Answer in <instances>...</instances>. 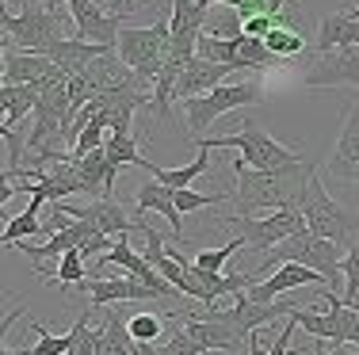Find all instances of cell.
I'll return each mask as SVG.
<instances>
[{"label":"cell","instance_id":"cell-42","mask_svg":"<svg viewBox=\"0 0 359 355\" xmlns=\"http://www.w3.org/2000/svg\"><path fill=\"white\" fill-rule=\"evenodd\" d=\"M4 4H8V0H4Z\"/></svg>","mask_w":359,"mask_h":355},{"label":"cell","instance_id":"cell-9","mask_svg":"<svg viewBox=\"0 0 359 355\" xmlns=\"http://www.w3.org/2000/svg\"><path fill=\"white\" fill-rule=\"evenodd\" d=\"M302 84L306 88H355L359 92V50H332V54H313L302 65Z\"/></svg>","mask_w":359,"mask_h":355},{"label":"cell","instance_id":"cell-20","mask_svg":"<svg viewBox=\"0 0 359 355\" xmlns=\"http://www.w3.org/2000/svg\"><path fill=\"white\" fill-rule=\"evenodd\" d=\"M359 50V20H352L348 12H329L318 27V42H313V54H332V50Z\"/></svg>","mask_w":359,"mask_h":355},{"label":"cell","instance_id":"cell-27","mask_svg":"<svg viewBox=\"0 0 359 355\" xmlns=\"http://www.w3.org/2000/svg\"><path fill=\"white\" fill-rule=\"evenodd\" d=\"M264 42H268V50H271V54L279 57V62H287V57H298V54H302V50H306V35H302V31L294 27V20L279 23V27L271 31V35L264 39Z\"/></svg>","mask_w":359,"mask_h":355},{"label":"cell","instance_id":"cell-28","mask_svg":"<svg viewBox=\"0 0 359 355\" xmlns=\"http://www.w3.org/2000/svg\"><path fill=\"white\" fill-rule=\"evenodd\" d=\"M104 149H107V157L115 160L118 168H123V165H138V168H145V172H153V176H157V168H161V165H149V160L138 153V146H134L130 134H107Z\"/></svg>","mask_w":359,"mask_h":355},{"label":"cell","instance_id":"cell-22","mask_svg":"<svg viewBox=\"0 0 359 355\" xmlns=\"http://www.w3.org/2000/svg\"><path fill=\"white\" fill-rule=\"evenodd\" d=\"M39 107V84H0V111L4 123L0 130H15L23 115H31Z\"/></svg>","mask_w":359,"mask_h":355},{"label":"cell","instance_id":"cell-32","mask_svg":"<svg viewBox=\"0 0 359 355\" xmlns=\"http://www.w3.org/2000/svg\"><path fill=\"white\" fill-rule=\"evenodd\" d=\"M241 249H245V237H233V241L222 244V249H203V252H195V264L207 267V272H222V267H226Z\"/></svg>","mask_w":359,"mask_h":355},{"label":"cell","instance_id":"cell-24","mask_svg":"<svg viewBox=\"0 0 359 355\" xmlns=\"http://www.w3.org/2000/svg\"><path fill=\"white\" fill-rule=\"evenodd\" d=\"M39 210H42V202H35V199H31L23 214L8 218V222H4V233H0V241H4V249H8V244H20V241H27V237H35V233L42 237Z\"/></svg>","mask_w":359,"mask_h":355},{"label":"cell","instance_id":"cell-4","mask_svg":"<svg viewBox=\"0 0 359 355\" xmlns=\"http://www.w3.org/2000/svg\"><path fill=\"white\" fill-rule=\"evenodd\" d=\"M118 57L138 73L142 88L157 84V77L165 73L168 57H172V27L168 23H153V27H123L115 42Z\"/></svg>","mask_w":359,"mask_h":355},{"label":"cell","instance_id":"cell-16","mask_svg":"<svg viewBox=\"0 0 359 355\" xmlns=\"http://www.w3.org/2000/svg\"><path fill=\"white\" fill-rule=\"evenodd\" d=\"M290 309H298V302H252L249 294H237L233 306L226 309V317L233 321L237 328H241L245 336H256L264 325H271V321H279L283 314H290Z\"/></svg>","mask_w":359,"mask_h":355},{"label":"cell","instance_id":"cell-37","mask_svg":"<svg viewBox=\"0 0 359 355\" xmlns=\"http://www.w3.org/2000/svg\"><path fill=\"white\" fill-rule=\"evenodd\" d=\"M215 4H229L241 20H252V15H268L271 0H215Z\"/></svg>","mask_w":359,"mask_h":355},{"label":"cell","instance_id":"cell-17","mask_svg":"<svg viewBox=\"0 0 359 355\" xmlns=\"http://www.w3.org/2000/svg\"><path fill=\"white\" fill-rule=\"evenodd\" d=\"M298 286H329V283H325V275H318L306 264H283L264 279V283H256L252 291H245V294H249L252 302H276L279 294L298 291Z\"/></svg>","mask_w":359,"mask_h":355},{"label":"cell","instance_id":"cell-7","mask_svg":"<svg viewBox=\"0 0 359 355\" xmlns=\"http://www.w3.org/2000/svg\"><path fill=\"white\" fill-rule=\"evenodd\" d=\"M229 230H237V237H245V249L252 252H268L276 244H283L287 237L302 233L306 230V191L298 195L290 207L276 210V214H264V218H226Z\"/></svg>","mask_w":359,"mask_h":355},{"label":"cell","instance_id":"cell-39","mask_svg":"<svg viewBox=\"0 0 359 355\" xmlns=\"http://www.w3.org/2000/svg\"><path fill=\"white\" fill-rule=\"evenodd\" d=\"M39 8H46V12H54V15H62V4L65 0H35Z\"/></svg>","mask_w":359,"mask_h":355},{"label":"cell","instance_id":"cell-36","mask_svg":"<svg viewBox=\"0 0 359 355\" xmlns=\"http://www.w3.org/2000/svg\"><path fill=\"white\" fill-rule=\"evenodd\" d=\"M172 191H176V188H172ZM215 202H222V191H218V195H199V191H191V188H180V191H176V207H180V214H191V210L215 207Z\"/></svg>","mask_w":359,"mask_h":355},{"label":"cell","instance_id":"cell-3","mask_svg":"<svg viewBox=\"0 0 359 355\" xmlns=\"http://www.w3.org/2000/svg\"><path fill=\"white\" fill-rule=\"evenodd\" d=\"M210 149H237V165L256 168V172H271V168H294L306 165L294 149H287L283 141H276L264 126H256L252 118H241V130L237 134H222V138H203Z\"/></svg>","mask_w":359,"mask_h":355},{"label":"cell","instance_id":"cell-6","mask_svg":"<svg viewBox=\"0 0 359 355\" xmlns=\"http://www.w3.org/2000/svg\"><path fill=\"white\" fill-rule=\"evenodd\" d=\"M306 230L313 237H321V241L340 244V249H344V241L352 244L359 237V214L348 207H340V202L325 191L318 172L310 176V188H306Z\"/></svg>","mask_w":359,"mask_h":355},{"label":"cell","instance_id":"cell-2","mask_svg":"<svg viewBox=\"0 0 359 355\" xmlns=\"http://www.w3.org/2000/svg\"><path fill=\"white\" fill-rule=\"evenodd\" d=\"M283 264H306V267H313V272L325 275V283L337 291L340 272H344V249H340V244H332V241L313 237L310 230H302V233L287 237L283 244H276V249H271L249 275H256V283H264V279H260L264 272H276V267H283Z\"/></svg>","mask_w":359,"mask_h":355},{"label":"cell","instance_id":"cell-14","mask_svg":"<svg viewBox=\"0 0 359 355\" xmlns=\"http://www.w3.org/2000/svg\"><path fill=\"white\" fill-rule=\"evenodd\" d=\"M233 77H237V73L229 69V65L207 62V57H195V62H187L184 69H180V77H176V104L195 99V96H207V92L229 84Z\"/></svg>","mask_w":359,"mask_h":355},{"label":"cell","instance_id":"cell-34","mask_svg":"<svg viewBox=\"0 0 359 355\" xmlns=\"http://www.w3.org/2000/svg\"><path fill=\"white\" fill-rule=\"evenodd\" d=\"M359 294V237L348 244L344 252V302Z\"/></svg>","mask_w":359,"mask_h":355},{"label":"cell","instance_id":"cell-31","mask_svg":"<svg viewBox=\"0 0 359 355\" xmlns=\"http://www.w3.org/2000/svg\"><path fill=\"white\" fill-rule=\"evenodd\" d=\"M84 279H88V260H84L76 249L65 252V256L57 260V267H54V283L69 291V286H81Z\"/></svg>","mask_w":359,"mask_h":355},{"label":"cell","instance_id":"cell-18","mask_svg":"<svg viewBox=\"0 0 359 355\" xmlns=\"http://www.w3.org/2000/svg\"><path fill=\"white\" fill-rule=\"evenodd\" d=\"M359 168V99L352 107H348V118H344V130H340L337 138V149L329 153V160H325V172L337 176V180L352 183Z\"/></svg>","mask_w":359,"mask_h":355},{"label":"cell","instance_id":"cell-35","mask_svg":"<svg viewBox=\"0 0 359 355\" xmlns=\"http://www.w3.org/2000/svg\"><path fill=\"white\" fill-rule=\"evenodd\" d=\"M165 351L168 355H207L191 336L184 333V325H168V340H165Z\"/></svg>","mask_w":359,"mask_h":355},{"label":"cell","instance_id":"cell-8","mask_svg":"<svg viewBox=\"0 0 359 355\" xmlns=\"http://www.w3.org/2000/svg\"><path fill=\"white\" fill-rule=\"evenodd\" d=\"M62 20L65 15H54L46 12V8H23L20 15H12L4 8L0 12V31H4L8 42H15L20 50H31V54H50V46H57V42L65 39L62 31Z\"/></svg>","mask_w":359,"mask_h":355},{"label":"cell","instance_id":"cell-5","mask_svg":"<svg viewBox=\"0 0 359 355\" xmlns=\"http://www.w3.org/2000/svg\"><path fill=\"white\" fill-rule=\"evenodd\" d=\"M264 99V84L260 81H229L222 88L207 92V96H195V99H184V118H187V130L203 141V134L210 130V123H218L222 115L237 111V107H249V104H260Z\"/></svg>","mask_w":359,"mask_h":355},{"label":"cell","instance_id":"cell-21","mask_svg":"<svg viewBox=\"0 0 359 355\" xmlns=\"http://www.w3.org/2000/svg\"><path fill=\"white\" fill-rule=\"evenodd\" d=\"M104 50H111V46H96V42H81V39H62L57 46H50L46 57L57 65V69L69 73V77H81Z\"/></svg>","mask_w":359,"mask_h":355},{"label":"cell","instance_id":"cell-13","mask_svg":"<svg viewBox=\"0 0 359 355\" xmlns=\"http://www.w3.org/2000/svg\"><path fill=\"white\" fill-rule=\"evenodd\" d=\"M69 4V20L76 27L73 39L81 42H96V46H111L115 50L118 31H123V20L118 15H107L104 8H96L92 0H65Z\"/></svg>","mask_w":359,"mask_h":355},{"label":"cell","instance_id":"cell-25","mask_svg":"<svg viewBox=\"0 0 359 355\" xmlns=\"http://www.w3.org/2000/svg\"><path fill=\"white\" fill-rule=\"evenodd\" d=\"M241 39V35H237ZM237 39H218V35H199V57L207 62H218V65H229L233 73H245L241 69V57H237Z\"/></svg>","mask_w":359,"mask_h":355},{"label":"cell","instance_id":"cell-15","mask_svg":"<svg viewBox=\"0 0 359 355\" xmlns=\"http://www.w3.org/2000/svg\"><path fill=\"white\" fill-rule=\"evenodd\" d=\"M0 50H4V69H0L4 84H39L42 77H50V73L57 69L46 54L20 50L15 42H8V39H0Z\"/></svg>","mask_w":359,"mask_h":355},{"label":"cell","instance_id":"cell-41","mask_svg":"<svg viewBox=\"0 0 359 355\" xmlns=\"http://www.w3.org/2000/svg\"><path fill=\"white\" fill-rule=\"evenodd\" d=\"M4 355H20V351H8V348H4Z\"/></svg>","mask_w":359,"mask_h":355},{"label":"cell","instance_id":"cell-1","mask_svg":"<svg viewBox=\"0 0 359 355\" xmlns=\"http://www.w3.org/2000/svg\"><path fill=\"white\" fill-rule=\"evenodd\" d=\"M233 172H237V218H264V214H276V210L290 207L306 188H310V176L318 168L306 160V165L294 168H271V172H256V168H245L233 160Z\"/></svg>","mask_w":359,"mask_h":355},{"label":"cell","instance_id":"cell-26","mask_svg":"<svg viewBox=\"0 0 359 355\" xmlns=\"http://www.w3.org/2000/svg\"><path fill=\"white\" fill-rule=\"evenodd\" d=\"M237 57H241V69L245 73H264V69H271V65H279V57L268 50V42H264V39H249V35L237 39Z\"/></svg>","mask_w":359,"mask_h":355},{"label":"cell","instance_id":"cell-40","mask_svg":"<svg viewBox=\"0 0 359 355\" xmlns=\"http://www.w3.org/2000/svg\"><path fill=\"white\" fill-rule=\"evenodd\" d=\"M126 4H130V8H138V4H142V0H126Z\"/></svg>","mask_w":359,"mask_h":355},{"label":"cell","instance_id":"cell-12","mask_svg":"<svg viewBox=\"0 0 359 355\" xmlns=\"http://www.w3.org/2000/svg\"><path fill=\"white\" fill-rule=\"evenodd\" d=\"M76 291L84 294V302H88L92 309H104V306H123V302H157L161 294L149 291L145 283L138 279H84Z\"/></svg>","mask_w":359,"mask_h":355},{"label":"cell","instance_id":"cell-29","mask_svg":"<svg viewBox=\"0 0 359 355\" xmlns=\"http://www.w3.org/2000/svg\"><path fill=\"white\" fill-rule=\"evenodd\" d=\"M65 355H100V328H92V306L73 321L69 351H65Z\"/></svg>","mask_w":359,"mask_h":355},{"label":"cell","instance_id":"cell-30","mask_svg":"<svg viewBox=\"0 0 359 355\" xmlns=\"http://www.w3.org/2000/svg\"><path fill=\"white\" fill-rule=\"evenodd\" d=\"M172 321H176L172 314H168V317H161V314H130V317H126V328H130L134 344H157L161 333H165Z\"/></svg>","mask_w":359,"mask_h":355},{"label":"cell","instance_id":"cell-38","mask_svg":"<svg viewBox=\"0 0 359 355\" xmlns=\"http://www.w3.org/2000/svg\"><path fill=\"white\" fill-rule=\"evenodd\" d=\"M92 4H96V8H104L107 15H118V20H126V15L134 12V8L126 4V0H92Z\"/></svg>","mask_w":359,"mask_h":355},{"label":"cell","instance_id":"cell-23","mask_svg":"<svg viewBox=\"0 0 359 355\" xmlns=\"http://www.w3.org/2000/svg\"><path fill=\"white\" fill-rule=\"evenodd\" d=\"M210 172V146L207 141H199V157L191 160V165H184V168H157V176L153 180H161L165 188H191V180H199V176H207Z\"/></svg>","mask_w":359,"mask_h":355},{"label":"cell","instance_id":"cell-33","mask_svg":"<svg viewBox=\"0 0 359 355\" xmlns=\"http://www.w3.org/2000/svg\"><path fill=\"white\" fill-rule=\"evenodd\" d=\"M27 328L39 336V344H35V348H31L27 355H65V351H69V336H57V333H50L46 325H39V321H31Z\"/></svg>","mask_w":359,"mask_h":355},{"label":"cell","instance_id":"cell-10","mask_svg":"<svg viewBox=\"0 0 359 355\" xmlns=\"http://www.w3.org/2000/svg\"><path fill=\"white\" fill-rule=\"evenodd\" d=\"M184 333L199 344L203 351H252V336H245L233 321L226 317V309H215L210 317H184Z\"/></svg>","mask_w":359,"mask_h":355},{"label":"cell","instance_id":"cell-19","mask_svg":"<svg viewBox=\"0 0 359 355\" xmlns=\"http://www.w3.org/2000/svg\"><path fill=\"white\" fill-rule=\"evenodd\" d=\"M134 210H138V214L157 210V214L168 222V230H172V241L184 244V230H180V207H176V191H172V188H165L161 180L142 183L138 195H134Z\"/></svg>","mask_w":359,"mask_h":355},{"label":"cell","instance_id":"cell-11","mask_svg":"<svg viewBox=\"0 0 359 355\" xmlns=\"http://www.w3.org/2000/svg\"><path fill=\"white\" fill-rule=\"evenodd\" d=\"M57 207H62L69 218L88 222L96 233L115 237V241H130V233H142V222H130V214H126L115 199H88V202H69L65 199V202H57Z\"/></svg>","mask_w":359,"mask_h":355}]
</instances>
